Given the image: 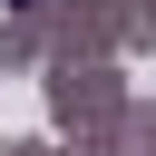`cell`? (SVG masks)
Segmentation results:
<instances>
[{
    "mask_svg": "<svg viewBox=\"0 0 156 156\" xmlns=\"http://www.w3.org/2000/svg\"><path fill=\"white\" fill-rule=\"evenodd\" d=\"M0 10H29V0H0Z\"/></svg>",
    "mask_w": 156,
    "mask_h": 156,
    "instance_id": "cell-1",
    "label": "cell"
}]
</instances>
